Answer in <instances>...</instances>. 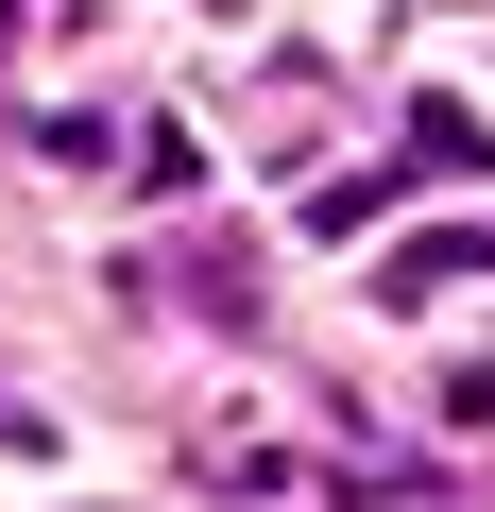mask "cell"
I'll use <instances>...</instances> for the list:
<instances>
[{"label": "cell", "instance_id": "obj_1", "mask_svg": "<svg viewBox=\"0 0 495 512\" xmlns=\"http://www.w3.org/2000/svg\"><path fill=\"white\" fill-rule=\"evenodd\" d=\"M444 274H495V239H478V222H427V239L393 256V274H376V291H393V308H427Z\"/></svg>", "mask_w": 495, "mask_h": 512}, {"label": "cell", "instance_id": "obj_2", "mask_svg": "<svg viewBox=\"0 0 495 512\" xmlns=\"http://www.w3.org/2000/svg\"><path fill=\"white\" fill-rule=\"evenodd\" d=\"M410 171H495V120H410Z\"/></svg>", "mask_w": 495, "mask_h": 512}]
</instances>
